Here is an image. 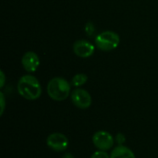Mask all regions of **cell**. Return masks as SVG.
I'll list each match as a JSON object with an SVG mask.
<instances>
[{
    "label": "cell",
    "mask_w": 158,
    "mask_h": 158,
    "mask_svg": "<svg viewBox=\"0 0 158 158\" xmlns=\"http://www.w3.org/2000/svg\"><path fill=\"white\" fill-rule=\"evenodd\" d=\"M62 158H75L70 153H66V154H64V156H62Z\"/></svg>",
    "instance_id": "obj_16"
},
{
    "label": "cell",
    "mask_w": 158,
    "mask_h": 158,
    "mask_svg": "<svg viewBox=\"0 0 158 158\" xmlns=\"http://www.w3.org/2000/svg\"><path fill=\"white\" fill-rule=\"evenodd\" d=\"M47 146L54 152H64L69 146V139L60 132H54L46 138Z\"/></svg>",
    "instance_id": "obj_6"
},
{
    "label": "cell",
    "mask_w": 158,
    "mask_h": 158,
    "mask_svg": "<svg viewBox=\"0 0 158 158\" xmlns=\"http://www.w3.org/2000/svg\"><path fill=\"white\" fill-rule=\"evenodd\" d=\"M115 140L111 133L106 131H96L93 136L94 145L100 151H108L114 145Z\"/></svg>",
    "instance_id": "obj_4"
},
{
    "label": "cell",
    "mask_w": 158,
    "mask_h": 158,
    "mask_svg": "<svg viewBox=\"0 0 158 158\" xmlns=\"http://www.w3.org/2000/svg\"><path fill=\"white\" fill-rule=\"evenodd\" d=\"M90 158H110V155H108L106 151H96L94 152Z\"/></svg>",
    "instance_id": "obj_12"
},
{
    "label": "cell",
    "mask_w": 158,
    "mask_h": 158,
    "mask_svg": "<svg viewBox=\"0 0 158 158\" xmlns=\"http://www.w3.org/2000/svg\"><path fill=\"white\" fill-rule=\"evenodd\" d=\"M72 104L80 109H87L92 105V96L84 89L76 88L70 94Z\"/></svg>",
    "instance_id": "obj_5"
},
{
    "label": "cell",
    "mask_w": 158,
    "mask_h": 158,
    "mask_svg": "<svg viewBox=\"0 0 158 158\" xmlns=\"http://www.w3.org/2000/svg\"><path fill=\"white\" fill-rule=\"evenodd\" d=\"M116 141L118 142V143L119 145H123V143L126 142V138H125V136H124L122 133H118V134L117 135Z\"/></svg>",
    "instance_id": "obj_13"
},
{
    "label": "cell",
    "mask_w": 158,
    "mask_h": 158,
    "mask_svg": "<svg viewBox=\"0 0 158 158\" xmlns=\"http://www.w3.org/2000/svg\"><path fill=\"white\" fill-rule=\"evenodd\" d=\"M95 46L103 52H110L115 50L119 43L120 38L118 33L112 31H105L98 33L94 39Z\"/></svg>",
    "instance_id": "obj_3"
},
{
    "label": "cell",
    "mask_w": 158,
    "mask_h": 158,
    "mask_svg": "<svg viewBox=\"0 0 158 158\" xmlns=\"http://www.w3.org/2000/svg\"><path fill=\"white\" fill-rule=\"evenodd\" d=\"M18 93L27 100H36L42 94V86L36 77L31 74L20 77L17 85Z\"/></svg>",
    "instance_id": "obj_1"
},
{
    "label": "cell",
    "mask_w": 158,
    "mask_h": 158,
    "mask_svg": "<svg viewBox=\"0 0 158 158\" xmlns=\"http://www.w3.org/2000/svg\"><path fill=\"white\" fill-rule=\"evenodd\" d=\"M110 158H136L131 149L124 145H118L110 154Z\"/></svg>",
    "instance_id": "obj_9"
},
{
    "label": "cell",
    "mask_w": 158,
    "mask_h": 158,
    "mask_svg": "<svg viewBox=\"0 0 158 158\" xmlns=\"http://www.w3.org/2000/svg\"><path fill=\"white\" fill-rule=\"evenodd\" d=\"M47 94L55 101H64L71 94V84L64 78L56 77L47 84Z\"/></svg>",
    "instance_id": "obj_2"
},
{
    "label": "cell",
    "mask_w": 158,
    "mask_h": 158,
    "mask_svg": "<svg viewBox=\"0 0 158 158\" xmlns=\"http://www.w3.org/2000/svg\"><path fill=\"white\" fill-rule=\"evenodd\" d=\"M94 31H95L94 25L91 21L87 22L86 25H85V32H86V34L89 35V36H93L94 33Z\"/></svg>",
    "instance_id": "obj_11"
},
{
    "label": "cell",
    "mask_w": 158,
    "mask_h": 158,
    "mask_svg": "<svg viewBox=\"0 0 158 158\" xmlns=\"http://www.w3.org/2000/svg\"><path fill=\"white\" fill-rule=\"evenodd\" d=\"M0 75H1V85H0V87L2 88L5 84V74L2 70L0 71Z\"/></svg>",
    "instance_id": "obj_15"
},
{
    "label": "cell",
    "mask_w": 158,
    "mask_h": 158,
    "mask_svg": "<svg viewBox=\"0 0 158 158\" xmlns=\"http://www.w3.org/2000/svg\"><path fill=\"white\" fill-rule=\"evenodd\" d=\"M21 64L27 72H35L40 66V58L36 53L28 51L22 56Z\"/></svg>",
    "instance_id": "obj_8"
},
{
    "label": "cell",
    "mask_w": 158,
    "mask_h": 158,
    "mask_svg": "<svg viewBox=\"0 0 158 158\" xmlns=\"http://www.w3.org/2000/svg\"><path fill=\"white\" fill-rule=\"evenodd\" d=\"M95 46L86 40H78L73 44V52L76 56L81 58H87L94 55Z\"/></svg>",
    "instance_id": "obj_7"
},
{
    "label": "cell",
    "mask_w": 158,
    "mask_h": 158,
    "mask_svg": "<svg viewBox=\"0 0 158 158\" xmlns=\"http://www.w3.org/2000/svg\"><path fill=\"white\" fill-rule=\"evenodd\" d=\"M88 81V76L84 73H78L76 75H74V77L71 79L70 84L73 87L76 88H80L81 86L84 85Z\"/></svg>",
    "instance_id": "obj_10"
},
{
    "label": "cell",
    "mask_w": 158,
    "mask_h": 158,
    "mask_svg": "<svg viewBox=\"0 0 158 158\" xmlns=\"http://www.w3.org/2000/svg\"><path fill=\"white\" fill-rule=\"evenodd\" d=\"M0 101H1V115H3L4 110H5V96L3 93L0 94Z\"/></svg>",
    "instance_id": "obj_14"
}]
</instances>
